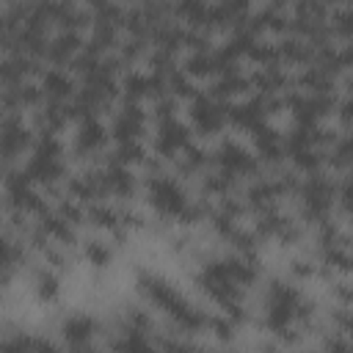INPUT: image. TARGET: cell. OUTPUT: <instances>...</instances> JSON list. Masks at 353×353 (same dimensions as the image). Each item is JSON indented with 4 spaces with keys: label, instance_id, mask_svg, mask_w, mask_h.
<instances>
[{
    "label": "cell",
    "instance_id": "1",
    "mask_svg": "<svg viewBox=\"0 0 353 353\" xmlns=\"http://www.w3.org/2000/svg\"><path fill=\"white\" fill-rule=\"evenodd\" d=\"M138 290L149 298L152 306L163 309L182 331H201L207 325V314L201 309H196L174 284H168L163 276L157 273H149V270H141L138 273Z\"/></svg>",
    "mask_w": 353,
    "mask_h": 353
},
{
    "label": "cell",
    "instance_id": "2",
    "mask_svg": "<svg viewBox=\"0 0 353 353\" xmlns=\"http://www.w3.org/2000/svg\"><path fill=\"white\" fill-rule=\"evenodd\" d=\"M312 317V303L287 281H270L265 301V323L273 334L295 339L298 328Z\"/></svg>",
    "mask_w": 353,
    "mask_h": 353
},
{
    "label": "cell",
    "instance_id": "3",
    "mask_svg": "<svg viewBox=\"0 0 353 353\" xmlns=\"http://www.w3.org/2000/svg\"><path fill=\"white\" fill-rule=\"evenodd\" d=\"M149 201H152V207H154L157 212H163L165 218L193 221V218L201 212L199 207H193V204L188 201L185 190H182L174 179H168V176H163V174H157V176L149 179Z\"/></svg>",
    "mask_w": 353,
    "mask_h": 353
},
{
    "label": "cell",
    "instance_id": "4",
    "mask_svg": "<svg viewBox=\"0 0 353 353\" xmlns=\"http://www.w3.org/2000/svg\"><path fill=\"white\" fill-rule=\"evenodd\" d=\"M63 174V163H61V143L44 132V138L39 141L33 157H30V165H28V176L30 179H39V182H55L58 176Z\"/></svg>",
    "mask_w": 353,
    "mask_h": 353
},
{
    "label": "cell",
    "instance_id": "5",
    "mask_svg": "<svg viewBox=\"0 0 353 353\" xmlns=\"http://www.w3.org/2000/svg\"><path fill=\"white\" fill-rule=\"evenodd\" d=\"M0 353H61V350L47 336L25 334L22 328H3L0 331Z\"/></svg>",
    "mask_w": 353,
    "mask_h": 353
},
{
    "label": "cell",
    "instance_id": "6",
    "mask_svg": "<svg viewBox=\"0 0 353 353\" xmlns=\"http://www.w3.org/2000/svg\"><path fill=\"white\" fill-rule=\"evenodd\" d=\"M215 160H218L221 171L229 174L232 179L240 176V174H251V171L256 168L254 157H251L240 143H234V141H223V143L218 146V152H215Z\"/></svg>",
    "mask_w": 353,
    "mask_h": 353
},
{
    "label": "cell",
    "instance_id": "7",
    "mask_svg": "<svg viewBox=\"0 0 353 353\" xmlns=\"http://www.w3.org/2000/svg\"><path fill=\"white\" fill-rule=\"evenodd\" d=\"M185 146H190L188 143V127L182 121H176V116L160 119V127H157V149H160V154L174 157Z\"/></svg>",
    "mask_w": 353,
    "mask_h": 353
},
{
    "label": "cell",
    "instance_id": "8",
    "mask_svg": "<svg viewBox=\"0 0 353 353\" xmlns=\"http://www.w3.org/2000/svg\"><path fill=\"white\" fill-rule=\"evenodd\" d=\"M110 347H113V353H157L146 328H138V325H130V323H121Z\"/></svg>",
    "mask_w": 353,
    "mask_h": 353
},
{
    "label": "cell",
    "instance_id": "9",
    "mask_svg": "<svg viewBox=\"0 0 353 353\" xmlns=\"http://www.w3.org/2000/svg\"><path fill=\"white\" fill-rule=\"evenodd\" d=\"M331 199H334V190H331V185L323 176H312L303 185V207H306V215L323 218L331 210Z\"/></svg>",
    "mask_w": 353,
    "mask_h": 353
},
{
    "label": "cell",
    "instance_id": "10",
    "mask_svg": "<svg viewBox=\"0 0 353 353\" xmlns=\"http://www.w3.org/2000/svg\"><path fill=\"white\" fill-rule=\"evenodd\" d=\"M97 334V320L88 317V314H72L63 320L61 325V336L66 342V347H74V345H88Z\"/></svg>",
    "mask_w": 353,
    "mask_h": 353
},
{
    "label": "cell",
    "instance_id": "11",
    "mask_svg": "<svg viewBox=\"0 0 353 353\" xmlns=\"http://www.w3.org/2000/svg\"><path fill=\"white\" fill-rule=\"evenodd\" d=\"M141 130H143V113L135 105H127L116 116V121H113V138H116V143H132V141H138Z\"/></svg>",
    "mask_w": 353,
    "mask_h": 353
},
{
    "label": "cell",
    "instance_id": "12",
    "mask_svg": "<svg viewBox=\"0 0 353 353\" xmlns=\"http://www.w3.org/2000/svg\"><path fill=\"white\" fill-rule=\"evenodd\" d=\"M265 108H268V99H245V102L229 105V108H226V113L232 116V121H237V124H243V127L256 130V127L262 124L265 113H268Z\"/></svg>",
    "mask_w": 353,
    "mask_h": 353
},
{
    "label": "cell",
    "instance_id": "13",
    "mask_svg": "<svg viewBox=\"0 0 353 353\" xmlns=\"http://www.w3.org/2000/svg\"><path fill=\"white\" fill-rule=\"evenodd\" d=\"M223 113H226V110H223L218 102L207 99V97H199V99L193 102V110H190L193 121H196V124H199V130H204V132L218 130V127H221V121H223Z\"/></svg>",
    "mask_w": 353,
    "mask_h": 353
},
{
    "label": "cell",
    "instance_id": "14",
    "mask_svg": "<svg viewBox=\"0 0 353 353\" xmlns=\"http://www.w3.org/2000/svg\"><path fill=\"white\" fill-rule=\"evenodd\" d=\"M28 143V130L19 119H8L0 124V157H14Z\"/></svg>",
    "mask_w": 353,
    "mask_h": 353
},
{
    "label": "cell",
    "instance_id": "15",
    "mask_svg": "<svg viewBox=\"0 0 353 353\" xmlns=\"http://www.w3.org/2000/svg\"><path fill=\"white\" fill-rule=\"evenodd\" d=\"M99 176H102V188L110 190V193H116V196H130L132 188H135L132 174L121 163H110L105 171H99Z\"/></svg>",
    "mask_w": 353,
    "mask_h": 353
},
{
    "label": "cell",
    "instance_id": "16",
    "mask_svg": "<svg viewBox=\"0 0 353 353\" xmlns=\"http://www.w3.org/2000/svg\"><path fill=\"white\" fill-rule=\"evenodd\" d=\"M39 218H41V232H44V237L58 240V243H72V240H74V229H72V223H69L66 218H61L58 212L41 210Z\"/></svg>",
    "mask_w": 353,
    "mask_h": 353
},
{
    "label": "cell",
    "instance_id": "17",
    "mask_svg": "<svg viewBox=\"0 0 353 353\" xmlns=\"http://www.w3.org/2000/svg\"><path fill=\"white\" fill-rule=\"evenodd\" d=\"M69 193H72L74 199H80V201H94V199H99V196L105 193L99 171H94V174H80V176L69 179Z\"/></svg>",
    "mask_w": 353,
    "mask_h": 353
},
{
    "label": "cell",
    "instance_id": "18",
    "mask_svg": "<svg viewBox=\"0 0 353 353\" xmlns=\"http://www.w3.org/2000/svg\"><path fill=\"white\" fill-rule=\"evenodd\" d=\"M105 138H108L105 127L94 116H85L83 124H80V132H77V149L80 152H94L105 143Z\"/></svg>",
    "mask_w": 353,
    "mask_h": 353
},
{
    "label": "cell",
    "instance_id": "19",
    "mask_svg": "<svg viewBox=\"0 0 353 353\" xmlns=\"http://www.w3.org/2000/svg\"><path fill=\"white\" fill-rule=\"evenodd\" d=\"M254 138H256V149H259L262 157H268V160H279V157L284 154V138H281L279 132H273L270 127L259 124V127L254 130Z\"/></svg>",
    "mask_w": 353,
    "mask_h": 353
},
{
    "label": "cell",
    "instance_id": "20",
    "mask_svg": "<svg viewBox=\"0 0 353 353\" xmlns=\"http://www.w3.org/2000/svg\"><path fill=\"white\" fill-rule=\"evenodd\" d=\"M88 218H91L97 226L110 229V232H119V229H121V223H127V221H130V215L119 212V210H116V207H110V204H91V207H88Z\"/></svg>",
    "mask_w": 353,
    "mask_h": 353
},
{
    "label": "cell",
    "instance_id": "21",
    "mask_svg": "<svg viewBox=\"0 0 353 353\" xmlns=\"http://www.w3.org/2000/svg\"><path fill=\"white\" fill-rule=\"evenodd\" d=\"M44 91H47L55 102H63V99L72 94V80H69L63 72H47V74H44Z\"/></svg>",
    "mask_w": 353,
    "mask_h": 353
},
{
    "label": "cell",
    "instance_id": "22",
    "mask_svg": "<svg viewBox=\"0 0 353 353\" xmlns=\"http://www.w3.org/2000/svg\"><path fill=\"white\" fill-rule=\"evenodd\" d=\"M36 295L41 301H55L58 298V276L52 270H39L36 273Z\"/></svg>",
    "mask_w": 353,
    "mask_h": 353
},
{
    "label": "cell",
    "instance_id": "23",
    "mask_svg": "<svg viewBox=\"0 0 353 353\" xmlns=\"http://www.w3.org/2000/svg\"><path fill=\"white\" fill-rule=\"evenodd\" d=\"M74 47H77V36L69 30V33H61V36L52 39V44H50V55H52L55 61H63L66 55L74 52Z\"/></svg>",
    "mask_w": 353,
    "mask_h": 353
},
{
    "label": "cell",
    "instance_id": "24",
    "mask_svg": "<svg viewBox=\"0 0 353 353\" xmlns=\"http://www.w3.org/2000/svg\"><path fill=\"white\" fill-rule=\"evenodd\" d=\"M160 350L163 353H204L199 345H193L185 336H163L160 339Z\"/></svg>",
    "mask_w": 353,
    "mask_h": 353
},
{
    "label": "cell",
    "instance_id": "25",
    "mask_svg": "<svg viewBox=\"0 0 353 353\" xmlns=\"http://www.w3.org/2000/svg\"><path fill=\"white\" fill-rule=\"evenodd\" d=\"M85 256H88V262H94V265H105V262L110 259V245L102 243V240H88V243H85Z\"/></svg>",
    "mask_w": 353,
    "mask_h": 353
},
{
    "label": "cell",
    "instance_id": "26",
    "mask_svg": "<svg viewBox=\"0 0 353 353\" xmlns=\"http://www.w3.org/2000/svg\"><path fill=\"white\" fill-rule=\"evenodd\" d=\"M350 347H347V339H345V334H331L328 339H325V353H347Z\"/></svg>",
    "mask_w": 353,
    "mask_h": 353
},
{
    "label": "cell",
    "instance_id": "27",
    "mask_svg": "<svg viewBox=\"0 0 353 353\" xmlns=\"http://www.w3.org/2000/svg\"><path fill=\"white\" fill-rule=\"evenodd\" d=\"M66 353H99V350L94 347V342H88V345H74V347H66Z\"/></svg>",
    "mask_w": 353,
    "mask_h": 353
},
{
    "label": "cell",
    "instance_id": "28",
    "mask_svg": "<svg viewBox=\"0 0 353 353\" xmlns=\"http://www.w3.org/2000/svg\"><path fill=\"white\" fill-rule=\"evenodd\" d=\"M270 353H273V350H270Z\"/></svg>",
    "mask_w": 353,
    "mask_h": 353
}]
</instances>
